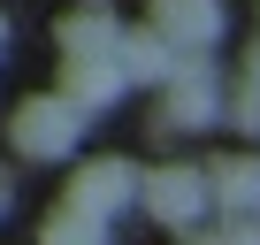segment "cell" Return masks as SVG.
<instances>
[{
	"mask_svg": "<svg viewBox=\"0 0 260 245\" xmlns=\"http://www.w3.org/2000/svg\"><path fill=\"white\" fill-rule=\"evenodd\" d=\"M161 122L169 131H207V122H222V77H214V62H176L169 77H161Z\"/></svg>",
	"mask_w": 260,
	"mask_h": 245,
	"instance_id": "cell-1",
	"label": "cell"
},
{
	"mask_svg": "<svg viewBox=\"0 0 260 245\" xmlns=\"http://www.w3.org/2000/svg\"><path fill=\"white\" fill-rule=\"evenodd\" d=\"M77 131H84V115H77L69 100H23V107L8 115V138H16V154H31V161H69Z\"/></svg>",
	"mask_w": 260,
	"mask_h": 245,
	"instance_id": "cell-2",
	"label": "cell"
},
{
	"mask_svg": "<svg viewBox=\"0 0 260 245\" xmlns=\"http://www.w3.org/2000/svg\"><path fill=\"white\" fill-rule=\"evenodd\" d=\"M138 199L169 230H199L207 215V169H138Z\"/></svg>",
	"mask_w": 260,
	"mask_h": 245,
	"instance_id": "cell-3",
	"label": "cell"
},
{
	"mask_svg": "<svg viewBox=\"0 0 260 245\" xmlns=\"http://www.w3.org/2000/svg\"><path fill=\"white\" fill-rule=\"evenodd\" d=\"M130 199H138V169H130V161H84V169L69 176V199H61V207L107 222V215H122Z\"/></svg>",
	"mask_w": 260,
	"mask_h": 245,
	"instance_id": "cell-4",
	"label": "cell"
},
{
	"mask_svg": "<svg viewBox=\"0 0 260 245\" xmlns=\"http://www.w3.org/2000/svg\"><path fill=\"white\" fill-rule=\"evenodd\" d=\"M169 54H199L222 39V8L214 0H153V23H146Z\"/></svg>",
	"mask_w": 260,
	"mask_h": 245,
	"instance_id": "cell-5",
	"label": "cell"
},
{
	"mask_svg": "<svg viewBox=\"0 0 260 245\" xmlns=\"http://www.w3.org/2000/svg\"><path fill=\"white\" fill-rule=\"evenodd\" d=\"M207 207H222L230 222L260 215V161H252V154H230V161H214V169H207Z\"/></svg>",
	"mask_w": 260,
	"mask_h": 245,
	"instance_id": "cell-6",
	"label": "cell"
},
{
	"mask_svg": "<svg viewBox=\"0 0 260 245\" xmlns=\"http://www.w3.org/2000/svg\"><path fill=\"white\" fill-rule=\"evenodd\" d=\"M39 245H107V222H92V215H77V207H54L46 230H39Z\"/></svg>",
	"mask_w": 260,
	"mask_h": 245,
	"instance_id": "cell-7",
	"label": "cell"
},
{
	"mask_svg": "<svg viewBox=\"0 0 260 245\" xmlns=\"http://www.w3.org/2000/svg\"><path fill=\"white\" fill-rule=\"evenodd\" d=\"M222 115H230V122H245V131H260V46H252V62H245L237 100H222Z\"/></svg>",
	"mask_w": 260,
	"mask_h": 245,
	"instance_id": "cell-8",
	"label": "cell"
},
{
	"mask_svg": "<svg viewBox=\"0 0 260 245\" xmlns=\"http://www.w3.org/2000/svg\"><path fill=\"white\" fill-rule=\"evenodd\" d=\"M222 245H260V215H245V222H230V230H214Z\"/></svg>",
	"mask_w": 260,
	"mask_h": 245,
	"instance_id": "cell-9",
	"label": "cell"
},
{
	"mask_svg": "<svg viewBox=\"0 0 260 245\" xmlns=\"http://www.w3.org/2000/svg\"><path fill=\"white\" fill-rule=\"evenodd\" d=\"M176 237H184V245H222L214 230H176Z\"/></svg>",
	"mask_w": 260,
	"mask_h": 245,
	"instance_id": "cell-10",
	"label": "cell"
},
{
	"mask_svg": "<svg viewBox=\"0 0 260 245\" xmlns=\"http://www.w3.org/2000/svg\"><path fill=\"white\" fill-rule=\"evenodd\" d=\"M0 215H8V176H0Z\"/></svg>",
	"mask_w": 260,
	"mask_h": 245,
	"instance_id": "cell-11",
	"label": "cell"
}]
</instances>
